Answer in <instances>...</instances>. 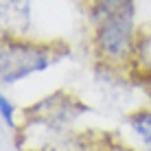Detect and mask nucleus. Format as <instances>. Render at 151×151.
I'll return each mask as SVG.
<instances>
[{
    "label": "nucleus",
    "instance_id": "obj_4",
    "mask_svg": "<svg viewBox=\"0 0 151 151\" xmlns=\"http://www.w3.org/2000/svg\"><path fill=\"white\" fill-rule=\"evenodd\" d=\"M127 70H134L145 81L151 83V22L138 27L136 33V48H134V59Z\"/></svg>",
    "mask_w": 151,
    "mask_h": 151
},
{
    "label": "nucleus",
    "instance_id": "obj_1",
    "mask_svg": "<svg viewBox=\"0 0 151 151\" xmlns=\"http://www.w3.org/2000/svg\"><path fill=\"white\" fill-rule=\"evenodd\" d=\"M68 55L70 46L64 40H40L2 31V42H0L2 83H15L29 75L44 72Z\"/></svg>",
    "mask_w": 151,
    "mask_h": 151
},
{
    "label": "nucleus",
    "instance_id": "obj_5",
    "mask_svg": "<svg viewBox=\"0 0 151 151\" xmlns=\"http://www.w3.org/2000/svg\"><path fill=\"white\" fill-rule=\"evenodd\" d=\"M127 123H129V127L138 134V138L145 142L147 151H151V110L142 107V110L134 112L132 116L127 118Z\"/></svg>",
    "mask_w": 151,
    "mask_h": 151
},
{
    "label": "nucleus",
    "instance_id": "obj_2",
    "mask_svg": "<svg viewBox=\"0 0 151 151\" xmlns=\"http://www.w3.org/2000/svg\"><path fill=\"white\" fill-rule=\"evenodd\" d=\"M90 27L110 20H136V0H81Z\"/></svg>",
    "mask_w": 151,
    "mask_h": 151
},
{
    "label": "nucleus",
    "instance_id": "obj_6",
    "mask_svg": "<svg viewBox=\"0 0 151 151\" xmlns=\"http://www.w3.org/2000/svg\"><path fill=\"white\" fill-rule=\"evenodd\" d=\"M0 110H2V121L9 125V127H13L15 121H13V103L9 101L7 96H0Z\"/></svg>",
    "mask_w": 151,
    "mask_h": 151
},
{
    "label": "nucleus",
    "instance_id": "obj_3",
    "mask_svg": "<svg viewBox=\"0 0 151 151\" xmlns=\"http://www.w3.org/2000/svg\"><path fill=\"white\" fill-rule=\"evenodd\" d=\"M0 15H2V31L27 35L31 29V0H2Z\"/></svg>",
    "mask_w": 151,
    "mask_h": 151
}]
</instances>
